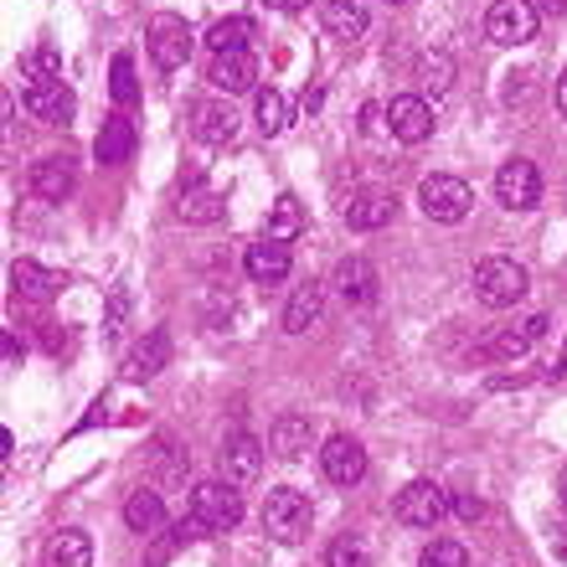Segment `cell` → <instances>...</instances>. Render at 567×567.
<instances>
[{"mask_svg": "<svg viewBox=\"0 0 567 567\" xmlns=\"http://www.w3.org/2000/svg\"><path fill=\"white\" fill-rule=\"evenodd\" d=\"M21 78H27V89L62 83V58L52 47H31V52H21Z\"/></svg>", "mask_w": 567, "mask_h": 567, "instance_id": "obj_30", "label": "cell"}, {"mask_svg": "<svg viewBox=\"0 0 567 567\" xmlns=\"http://www.w3.org/2000/svg\"><path fill=\"white\" fill-rule=\"evenodd\" d=\"M320 464H326V480H336V485H361V480H367V449H361V439H351V433L326 439Z\"/></svg>", "mask_w": 567, "mask_h": 567, "instance_id": "obj_10", "label": "cell"}, {"mask_svg": "<svg viewBox=\"0 0 567 567\" xmlns=\"http://www.w3.org/2000/svg\"><path fill=\"white\" fill-rule=\"evenodd\" d=\"M392 516L403 526H439L449 516V491L444 485H433V480H413V485H403L398 491V501H392Z\"/></svg>", "mask_w": 567, "mask_h": 567, "instance_id": "obj_5", "label": "cell"}, {"mask_svg": "<svg viewBox=\"0 0 567 567\" xmlns=\"http://www.w3.org/2000/svg\"><path fill=\"white\" fill-rule=\"evenodd\" d=\"M186 516H192L202 532H233V526L243 522L238 485H227V480H202V485H192V506H186Z\"/></svg>", "mask_w": 567, "mask_h": 567, "instance_id": "obj_2", "label": "cell"}, {"mask_svg": "<svg viewBox=\"0 0 567 567\" xmlns=\"http://www.w3.org/2000/svg\"><path fill=\"white\" fill-rule=\"evenodd\" d=\"M326 567H372V547H367V537H357V532L336 537L330 542V553H326Z\"/></svg>", "mask_w": 567, "mask_h": 567, "instance_id": "obj_34", "label": "cell"}, {"mask_svg": "<svg viewBox=\"0 0 567 567\" xmlns=\"http://www.w3.org/2000/svg\"><path fill=\"white\" fill-rule=\"evenodd\" d=\"M495 202L506 212H532L542 202V171L532 161H506L501 171H495Z\"/></svg>", "mask_w": 567, "mask_h": 567, "instance_id": "obj_8", "label": "cell"}, {"mask_svg": "<svg viewBox=\"0 0 567 567\" xmlns=\"http://www.w3.org/2000/svg\"><path fill=\"white\" fill-rule=\"evenodd\" d=\"M243 269L254 284H279L284 274L295 269V258H289V243H274V238H258L248 254H243Z\"/></svg>", "mask_w": 567, "mask_h": 567, "instance_id": "obj_15", "label": "cell"}, {"mask_svg": "<svg viewBox=\"0 0 567 567\" xmlns=\"http://www.w3.org/2000/svg\"><path fill=\"white\" fill-rule=\"evenodd\" d=\"M264 6H269V11H305L310 0H264Z\"/></svg>", "mask_w": 567, "mask_h": 567, "instance_id": "obj_39", "label": "cell"}, {"mask_svg": "<svg viewBox=\"0 0 567 567\" xmlns=\"http://www.w3.org/2000/svg\"><path fill=\"white\" fill-rule=\"evenodd\" d=\"M320 315H326V284H299L289 305H284V330L289 336H305L310 326H320Z\"/></svg>", "mask_w": 567, "mask_h": 567, "instance_id": "obj_20", "label": "cell"}, {"mask_svg": "<svg viewBox=\"0 0 567 567\" xmlns=\"http://www.w3.org/2000/svg\"><path fill=\"white\" fill-rule=\"evenodd\" d=\"M537 6L532 0H495L491 16H485V37L495 47H526L537 37Z\"/></svg>", "mask_w": 567, "mask_h": 567, "instance_id": "obj_7", "label": "cell"}, {"mask_svg": "<svg viewBox=\"0 0 567 567\" xmlns=\"http://www.w3.org/2000/svg\"><path fill=\"white\" fill-rule=\"evenodd\" d=\"M248 37H254V21L248 16H227V21H217L207 31V47L212 52H248Z\"/></svg>", "mask_w": 567, "mask_h": 567, "instance_id": "obj_32", "label": "cell"}, {"mask_svg": "<svg viewBox=\"0 0 567 567\" xmlns=\"http://www.w3.org/2000/svg\"><path fill=\"white\" fill-rule=\"evenodd\" d=\"M419 89L433 93V99L454 89V58H449V52H433V58L419 62Z\"/></svg>", "mask_w": 567, "mask_h": 567, "instance_id": "obj_33", "label": "cell"}, {"mask_svg": "<svg viewBox=\"0 0 567 567\" xmlns=\"http://www.w3.org/2000/svg\"><path fill=\"white\" fill-rule=\"evenodd\" d=\"M388 130H392V140H403V145H423V140L433 135V109H429V99H419V93L392 99V104H388Z\"/></svg>", "mask_w": 567, "mask_h": 567, "instance_id": "obj_11", "label": "cell"}, {"mask_svg": "<svg viewBox=\"0 0 567 567\" xmlns=\"http://www.w3.org/2000/svg\"><path fill=\"white\" fill-rule=\"evenodd\" d=\"M392 217H398V196L377 192V186H367V192H357L346 202V227H351V233H377V227H388Z\"/></svg>", "mask_w": 567, "mask_h": 567, "instance_id": "obj_13", "label": "cell"}, {"mask_svg": "<svg viewBox=\"0 0 567 567\" xmlns=\"http://www.w3.org/2000/svg\"><path fill=\"white\" fill-rule=\"evenodd\" d=\"M165 367H171V336H165V330H150L145 341L124 357V377H130V382H150V377H161Z\"/></svg>", "mask_w": 567, "mask_h": 567, "instance_id": "obj_18", "label": "cell"}, {"mask_svg": "<svg viewBox=\"0 0 567 567\" xmlns=\"http://www.w3.org/2000/svg\"><path fill=\"white\" fill-rule=\"evenodd\" d=\"M124 526L130 532H140V537H155L165 526V501L161 491H135L130 501H124Z\"/></svg>", "mask_w": 567, "mask_h": 567, "instance_id": "obj_27", "label": "cell"}, {"mask_svg": "<svg viewBox=\"0 0 567 567\" xmlns=\"http://www.w3.org/2000/svg\"><path fill=\"white\" fill-rule=\"evenodd\" d=\"M145 42H150V58H155L161 73H176V68H186V58H192V27H186V16H176V11L150 16Z\"/></svg>", "mask_w": 567, "mask_h": 567, "instance_id": "obj_4", "label": "cell"}, {"mask_svg": "<svg viewBox=\"0 0 567 567\" xmlns=\"http://www.w3.org/2000/svg\"><path fill=\"white\" fill-rule=\"evenodd\" d=\"M557 109H563V120H567V73L557 78Z\"/></svg>", "mask_w": 567, "mask_h": 567, "instance_id": "obj_40", "label": "cell"}, {"mask_svg": "<svg viewBox=\"0 0 567 567\" xmlns=\"http://www.w3.org/2000/svg\"><path fill=\"white\" fill-rule=\"evenodd\" d=\"M382 114H388V109L367 104V109H361V130H377V124H382Z\"/></svg>", "mask_w": 567, "mask_h": 567, "instance_id": "obj_38", "label": "cell"}, {"mask_svg": "<svg viewBox=\"0 0 567 567\" xmlns=\"http://www.w3.org/2000/svg\"><path fill=\"white\" fill-rule=\"evenodd\" d=\"M192 135L207 140V145H227V140L238 135V109L223 104V99H212V104H196V109H192Z\"/></svg>", "mask_w": 567, "mask_h": 567, "instance_id": "obj_19", "label": "cell"}, {"mask_svg": "<svg viewBox=\"0 0 567 567\" xmlns=\"http://www.w3.org/2000/svg\"><path fill=\"white\" fill-rule=\"evenodd\" d=\"M392 6H403V0H392Z\"/></svg>", "mask_w": 567, "mask_h": 567, "instance_id": "obj_42", "label": "cell"}, {"mask_svg": "<svg viewBox=\"0 0 567 567\" xmlns=\"http://www.w3.org/2000/svg\"><path fill=\"white\" fill-rule=\"evenodd\" d=\"M537 6H542V11H553V16L567 11V0H537Z\"/></svg>", "mask_w": 567, "mask_h": 567, "instance_id": "obj_41", "label": "cell"}, {"mask_svg": "<svg viewBox=\"0 0 567 567\" xmlns=\"http://www.w3.org/2000/svg\"><path fill=\"white\" fill-rule=\"evenodd\" d=\"M526 289H532V279H526V269L516 258H480L475 264V295L485 299V305H495V310L516 305Z\"/></svg>", "mask_w": 567, "mask_h": 567, "instance_id": "obj_3", "label": "cell"}, {"mask_svg": "<svg viewBox=\"0 0 567 567\" xmlns=\"http://www.w3.org/2000/svg\"><path fill=\"white\" fill-rule=\"evenodd\" d=\"M135 124L124 120V114H109L104 120V130H99V140H93V155L104 165H124L130 155H135Z\"/></svg>", "mask_w": 567, "mask_h": 567, "instance_id": "obj_21", "label": "cell"}, {"mask_svg": "<svg viewBox=\"0 0 567 567\" xmlns=\"http://www.w3.org/2000/svg\"><path fill=\"white\" fill-rule=\"evenodd\" d=\"M73 161L68 155H47V161H37V171H31V192L42 196V202H62V196L73 192Z\"/></svg>", "mask_w": 567, "mask_h": 567, "instance_id": "obj_24", "label": "cell"}, {"mask_svg": "<svg viewBox=\"0 0 567 567\" xmlns=\"http://www.w3.org/2000/svg\"><path fill=\"white\" fill-rule=\"evenodd\" d=\"M176 212H181V223H192V227H212V223H223V212H227V202L212 186H202V181H192L186 192H181V202H176Z\"/></svg>", "mask_w": 567, "mask_h": 567, "instance_id": "obj_22", "label": "cell"}, {"mask_svg": "<svg viewBox=\"0 0 567 567\" xmlns=\"http://www.w3.org/2000/svg\"><path fill=\"white\" fill-rule=\"evenodd\" d=\"M419 202H423V217H429V223H464L470 207H475V192H470L460 176H429L419 186Z\"/></svg>", "mask_w": 567, "mask_h": 567, "instance_id": "obj_6", "label": "cell"}, {"mask_svg": "<svg viewBox=\"0 0 567 567\" xmlns=\"http://www.w3.org/2000/svg\"><path fill=\"white\" fill-rule=\"evenodd\" d=\"M27 114L37 124H73L78 99L62 83H42V89H27Z\"/></svg>", "mask_w": 567, "mask_h": 567, "instance_id": "obj_17", "label": "cell"}, {"mask_svg": "<svg viewBox=\"0 0 567 567\" xmlns=\"http://www.w3.org/2000/svg\"><path fill=\"white\" fill-rule=\"evenodd\" d=\"M109 93H114V104H120V109H130V104H135V99H140L135 62L124 58V52H120V58H114V62H109Z\"/></svg>", "mask_w": 567, "mask_h": 567, "instance_id": "obj_35", "label": "cell"}, {"mask_svg": "<svg viewBox=\"0 0 567 567\" xmlns=\"http://www.w3.org/2000/svg\"><path fill=\"white\" fill-rule=\"evenodd\" d=\"M310 495L305 491H289V485H279V491H269V501H264V532H269L274 542H284V547H299V542L310 537Z\"/></svg>", "mask_w": 567, "mask_h": 567, "instance_id": "obj_1", "label": "cell"}, {"mask_svg": "<svg viewBox=\"0 0 567 567\" xmlns=\"http://www.w3.org/2000/svg\"><path fill=\"white\" fill-rule=\"evenodd\" d=\"M419 567H470V553H464L460 542H429Z\"/></svg>", "mask_w": 567, "mask_h": 567, "instance_id": "obj_36", "label": "cell"}, {"mask_svg": "<svg viewBox=\"0 0 567 567\" xmlns=\"http://www.w3.org/2000/svg\"><path fill=\"white\" fill-rule=\"evenodd\" d=\"M254 120H258V130L264 135H284L289 130V99H284L279 89H258V109H254Z\"/></svg>", "mask_w": 567, "mask_h": 567, "instance_id": "obj_31", "label": "cell"}, {"mask_svg": "<svg viewBox=\"0 0 567 567\" xmlns=\"http://www.w3.org/2000/svg\"><path fill=\"white\" fill-rule=\"evenodd\" d=\"M542 330H547V315H532L522 330H506V336H495L480 357L485 361H511V357H522V351H532V341H537Z\"/></svg>", "mask_w": 567, "mask_h": 567, "instance_id": "obj_28", "label": "cell"}, {"mask_svg": "<svg viewBox=\"0 0 567 567\" xmlns=\"http://www.w3.org/2000/svg\"><path fill=\"white\" fill-rule=\"evenodd\" d=\"M305 233V207H299V196H279L269 212V223H264V238L274 243H295Z\"/></svg>", "mask_w": 567, "mask_h": 567, "instance_id": "obj_29", "label": "cell"}, {"mask_svg": "<svg viewBox=\"0 0 567 567\" xmlns=\"http://www.w3.org/2000/svg\"><path fill=\"white\" fill-rule=\"evenodd\" d=\"M454 511H460L464 522H480V516H485V506H480V495H460V501H454Z\"/></svg>", "mask_w": 567, "mask_h": 567, "instance_id": "obj_37", "label": "cell"}, {"mask_svg": "<svg viewBox=\"0 0 567 567\" xmlns=\"http://www.w3.org/2000/svg\"><path fill=\"white\" fill-rule=\"evenodd\" d=\"M207 83L217 93H254L258 89V58L254 52H212V68H207Z\"/></svg>", "mask_w": 567, "mask_h": 567, "instance_id": "obj_9", "label": "cell"}, {"mask_svg": "<svg viewBox=\"0 0 567 567\" xmlns=\"http://www.w3.org/2000/svg\"><path fill=\"white\" fill-rule=\"evenodd\" d=\"M217 464H223L227 485H254L258 470H264V444H258L254 433H233L223 444V454H217Z\"/></svg>", "mask_w": 567, "mask_h": 567, "instance_id": "obj_12", "label": "cell"}, {"mask_svg": "<svg viewBox=\"0 0 567 567\" xmlns=\"http://www.w3.org/2000/svg\"><path fill=\"white\" fill-rule=\"evenodd\" d=\"M315 444V423L299 419V413H284V419H274L269 429V449L279 454V460H299L305 449Z\"/></svg>", "mask_w": 567, "mask_h": 567, "instance_id": "obj_23", "label": "cell"}, {"mask_svg": "<svg viewBox=\"0 0 567 567\" xmlns=\"http://www.w3.org/2000/svg\"><path fill=\"white\" fill-rule=\"evenodd\" d=\"M42 563L47 567H93V542H89V532H58V537L47 542V553H42Z\"/></svg>", "mask_w": 567, "mask_h": 567, "instance_id": "obj_26", "label": "cell"}, {"mask_svg": "<svg viewBox=\"0 0 567 567\" xmlns=\"http://www.w3.org/2000/svg\"><path fill=\"white\" fill-rule=\"evenodd\" d=\"M320 16H326V31L341 37V42H357L372 27V6L367 0H320Z\"/></svg>", "mask_w": 567, "mask_h": 567, "instance_id": "obj_16", "label": "cell"}, {"mask_svg": "<svg viewBox=\"0 0 567 567\" xmlns=\"http://www.w3.org/2000/svg\"><path fill=\"white\" fill-rule=\"evenodd\" d=\"M336 289H341L346 305H372L377 299V269L367 258H341L336 269Z\"/></svg>", "mask_w": 567, "mask_h": 567, "instance_id": "obj_25", "label": "cell"}, {"mask_svg": "<svg viewBox=\"0 0 567 567\" xmlns=\"http://www.w3.org/2000/svg\"><path fill=\"white\" fill-rule=\"evenodd\" d=\"M62 274L42 269V264H31V258H16L11 264V289L16 299H27V305H47V299H58L62 295Z\"/></svg>", "mask_w": 567, "mask_h": 567, "instance_id": "obj_14", "label": "cell"}]
</instances>
